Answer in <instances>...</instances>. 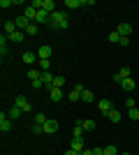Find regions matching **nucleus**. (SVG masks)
Returning a JSON list of instances; mask_svg holds the SVG:
<instances>
[{"instance_id":"1","label":"nucleus","mask_w":139,"mask_h":155,"mask_svg":"<svg viewBox=\"0 0 139 155\" xmlns=\"http://www.w3.org/2000/svg\"><path fill=\"white\" fill-rule=\"evenodd\" d=\"M49 26L56 28V30H65V28H67V14L56 9V12L51 14V19H49Z\"/></svg>"},{"instance_id":"2","label":"nucleus","mask_w":139,"mask_h":155,"mask_svg":"<svg viewBox=\"0 0 139 155\" xmlns=\"http://www.w3.org/2000/svg\"><path fill=\"white\" fill-rule=\"evenodd\" d=\"M84 91H86V88H84L81 84H77V86H74V91L67 95V100H70V102H79V100H81V93H84Z\"/></svg>"},{"instance_id":"3","label":"nucleus","mask_w":139,"mask_h":155,"mask_svg":"<svg viewBox=\"0 0 139 155\" xmlns=\"http://www.w3.org/2000/svg\"><path fill=\"white\" fill-rule=\"evenodd\" d=\"M14 104H16V107H19V109H21V111H23V114H28V111L33 109V104L28 102L26 97H16V100H14Z\"/></svg>"},{"instance_id":"4","label":"nucleus","mask_w":139,"mask_h":155,"mask_svg":"<svg viewBox=\"0 0 139 155\" xmlns=\"http://www.w3.org/2000/svg\"><path fill=\"white\" fill-rule=\"evenodd\" d=\"M44 134H53L56 130H58V120H53V118H46V123H44Z\"/></svg>"},{"instance_id":"5","label":"nucleus","mask_w":139,"mask_h":155,"mask_svg":"<svg viewBox=\"0 0 139 155\" xmlns=\"http://www.w3.org/2000/svg\"><path fill=\"white\" fill-rule=\"evenodd\" d=\"M51 46H46V44H42L40 46V49H37V58H40V60H49V58H51Z\"/></svg>"},{"instance_id":"6","label":"nucleus","mask_w":139,"mask_h":155,"mask_svg":"<svg viewBox=\"0 0 139 155\" xmlns=\"http://www.w3.org/2000/svg\"><path fill=\"white\" fill-rule=\"evenodd\" d=\"M116 32H118L121 37H130L132 35V26L130 23H121V26H116Z\"/></svg>"},{"instance_id":"7","label":"nucleus","mask_w":139,"mask_h":155,"mask_svg":"<svg viewBox=\"0 0 139 155\" xmlns=\"http://www.w3.org/2000/svg\"><path fill=\"white\" fill-rule=\"evenodd\" d=\"M49 19H51V14H46L44 9H40V12H37V19H35V23H42V26H49Z\"/></svg>"},{"instance_id":"8","label":"nucleus","mask_w":139,"mask_h":155,"mask_svg":"<svg viewBox=\"0 0 139 155\" xmlns=\"http://www.w3.org/2000/svg\"><path fill=\"white\" fill-rule=\"evenodd\" d=\"M37 12H40V9H35V7L30 5V7H26V9H23V16H26L28 21H33V23H35V19H37Z\"/></svg>"},{"instance_id":"9","label":"nucleus","mask_w":139,"mask_h":155,"mask_svg":"<svg viewBox=\"0 0 139 155\" xmlns=\"http://www.w3.org/2000/svg\"><path fill=\"white\" fill-rule=\"evenodd\" d=\"M14 23H16V28H19V30H23V32H26V28L30 26V23H33V21H28L26 16H23V14H21V16H19V19H16V21H14Z\"/></svg>"},{"instance_id":"10","label":"nucleus","mask_w":139,"mask_h":155,"mask_svg":"<svg viewBox=\"0 0 139 155\" xmlns=\"http://www.w3.org/2000/svg\"><path fill=\"white\" fill-rule=\"evenodd\" d=\"M0 130H2V132H9V130H12V120H9V116H5V114L0 116Z\"/></svg>"},{"instance_id":"11","label":"nucleus","mask_w":139,"mask_h":155,"mask_svg":"<svg viewBox=\"0 0 139 155\" xmlns=\"http://www.w3.org/2000/svg\"><path fill=\"white\" fill-rule=\"evenodd\" d=\"M121 86H123V91H125V93H132L137 84H134V79L130 77V79H123V81H121Z\"/></svg>"},{"instance_id":"12","label":"nucleus","mask_w":139,"mask_h":155,"mask_svg":"<svg viewBox=\"0 0 139 155\" xmlns=\"http://www.w3.org/2000/svg\"><path fill=\"white\" fill-rule=\"evenodd\" d=\"M49 97L53 102H60L63 100V88H49Z\"/></svg>"},{"instance_id":"13","label":"nucleus","mask_w":139,"mask_h":155,"mask_svg":"<svg viewBox=\"0 0 139 155\" xmlns=\"http://www.w3.org/2000/svg\"><path fill=\"white\" fill-rule=\"evenodd\" d=\"M114 109V104H111V100H100V111H102V114H109V111Z\"/></svg>"},{"instance_id":"14","label":"nucleus","mask_w":139,"mask_h":155,"mask_svg":"<svg viewBox=\"0 0 139 155\" xmlns=\"http://www.w3.org/2000/svg\"><path fill=\"white\" fill-rule=\"evenodd\" d=\"M116 74H118V77H121V81H123V79H130V77H132V70H130V67L125 65V67H121V70L116 72Z\"/></svg>"},{"instance_id":"15","label":"nucleus","mask_w":139,"mask_h":155,"mask_svg":"<svg viewBox=\"0 0 139 155\" xmlns=\"http://www.w3.org/2000/svg\"><path fill=\"white\" fill-rule=\"evenodd\" d=\"M107 118H109L111 123H121V111L118 109H111L109 114H107Z\"/></svg>"},{"instance_id":"16","label":"nucleus","mask_w":139,"mask_h":155,"mask_svg":"<svg viewBox=\"0 0 139 155\" xmlns=\"http://www.w3.org/2000/svg\"><path fill=\"white\" fill-rule=\"evenodd\" d=\"M70 148H72V150H77V153H81V150H84V139H72Z\"/></svg>"},{"instance_id":"17","label":"nucleus","mask_w":139,"mask_h":155,"mask_svg":"<svg viewBox=\"0 0 139 155\" xmlns=\"http://www.w3.org/2000/svg\"><path fill=\"white\" fill-rule=\"evenodd\" d=\"M81 127H84V132H93V130H95V120H91V118H88V120H81Z\"/></svg>"},{"instance_id":"18","label":"nucleus","mask_w":139,"mask_h":155,"mask_svg":"<svg viewBox=\"0 0 139 155\" xmlns=\"http://www.w3.org/2000/svg\"><path fill=\"white\" fill-rule=\"evenodd\" d=\"M84 5V0H65V7L67 9H79Z\"/></svg>"},{"instance_id":"19","label":"nucleus","mask_w":139,"mask_h":155,"mask_svg":"<svg viewBox=\"0 0 139 155\" xmlns=\"http://www.w3.org/2000/svg\"><path fill=\"white\" fill-rule=\"evenodd\" d=\"M9 42H14V44H21V42H23V30H16L14 35H9Z\"/></svg>"},{"instance_id":"20","label":"nucleus","mask_w":139,"mask_h":155,"mask_svg":"<svg viewBox=\"0 0 139 155\" xmlns=\"http://www.w3.org/2000/svg\"><path fill=\"white\" fill-rule=\"evenodd\" d=\"M28 79H30V84H33V81H40V79H42V72L40 70H28Z\"/></svg>"},{"instance_id":"21","label":"nucleus","mask_w":139,"mask_h":155,"mask_svg":"<svg viewBox=\"0 0 139 155\" xmlns=\"http://www.w3.org/2000/svg\"><path fill=\"white\" fill-rule=\"evenodd\" d=\"M21 114H23V111H21L16 104H12V109L7 111V116H9V118H21Z\"/></svg>"},{"instance_id":"22","label":"nucleus","mask_w":139,"mask_h":155,"mask_svg":"<svg viewBox=\"0 0 139 155\" xmlns=\"http://www.w3.org/2000/svg\"><path fill=\"white\" fill-rule=\"evenodd\" d=\"M35 60H37V53H30V51L23 53V63H26V65H33Z\"/></svg>"},{"instance_id":"23","label":"nucleus","mask_w":139,"mask_h":155,"mask_svg":"<svg viewBox=\"0 0 139 155\" xmlns=\"http://www.w3.org/2000/svg\"><path fill=\"white\" fill-rule=\"evenodd\" d=\"M93 100H95L93 91H84V93H81V102H93Z\"/></svg>"},{"instance_id":"24","label":"nucleus","mask_w":139,"mask_h":155,"mask_svg":"<svg viewBox=\"0 0 139 155\" xmlns=\"http://www.w3.org/2000/svg\"><path fill=\"white\" fill-rule=\"evenodd\" d=\"M72 137H74V139H84V127H81V125H77V127L72 130Z\"/></svg>"},{"instance_id":"25","label":"nucleus","mask_w":139,"mask_h":155,"mask_svg":"<svg viewBox=\"0 0 139 155\" xmlns=\"http://www.w3.org/2000/svg\"><path fill=\"white\" fill-rule=\"evenodd\" d=\"M127 118H132V120H139V109H137V107L127 109Z\"/></svg>"},{"instance_id":"26","label":"nucleus","mask_w":139,"mask_h":155,"mask_svg":"<svg viewBox=\"0 0 139 155\" xmlns=\"http://www.w3.org/2000/svg\"><path fill=\"white\" fill-rule=\"evenodd\" d=\"M63 86H65V77H60V74H58V77L53 79V88H63Z\"/></svg>"},{"instance_id":"27","label":"nucleus","mask_w":139,"mask_h":155,"mask_svg":"<svg viewBox=\"0 0 139 155\" xmlns=\"http://www.w3.org/2000/svg\"><path fill=\"white\" fill-rule=\"evenodd\" d=\"M44 123H46L44 114H35V125H42V127H44Z\"/></svg>"},{"instance_id":"28","label":"nucleus","mask_w":139,"mask_h":155,"mask_svg":"<svg viewBox=\"0 0 139 155\" xmlns=\"http://www.w3.org/2000/svg\"><path fill=\"white\" fill-rule=\"evenodd\" d=\"M51 67V60H40V72H49Z\"/></svg>"},{"instance_id":"29","label":"nucleus","mask_w":139,"mask_h":155,"mask_svg":"<svg viewBox=\"0 0 139 155\" xmlns=\"http://www.w3.org/2000/svg\"><path fill=\"white\" fill-rule=\"evenodd\" d=\"M109 42H114V44H118V42H121V35H118L116 30H114V32H109Z\"/></svg>"},{"instance_id":"30","label":"nucleus","mask_w":139,"mask_h":155,"mask_svg":"<svg viewBox=\"0 0 139 155\" xmlns=\"http://www.w3.org/2000/svg\"><path fill=\"white\" fill-rule=\"evenodd\" d=\"M26 35H37V23H30L26 28Z\"/></svg>"},{"instance_id":"31","label":"nucleus","mask_w":139,"mask_h":155,"mask_svg":"<svg viewBox=\"0 0 139 155\" xmlns=\"http://www.w3.org/2000/svg\"><path fill=\"white\" fill-rule=\"evenodd\" d=\"M104 155H118L116 153V146H104Z\"/></svg>"},{"instance_id":"32","label":"nucleus","mask_w":139,"mask_h":155,"mask_svg":"<svg viewBox=\"0 0 139 155\" xmlns=\"http://www.w3.org/2000/svg\"><path fill=\"white\" fill-rule=\"evenodd\" d=\"M33 132H35V134H42L44 130H42V125H33Z\"/></svg>"},{"instance_id":"33","label":"nucleus","mask_w":139,"mask_h":155,"mask_svg":"<svg viewBox=\"0 0 139 155\" xmlns=\"http://www.w3.org/2000/svg\"><path fill=\"white\" fill-rule=\"evenodd\" d=\"M118 44H121V46H127V44H130V37H121Z\"/></svg>"},{"instance_id":"34","label":"nucleus","mask_w":139,"mask_h":155,"mask_svg":"<svg viewBox=\"0 0 139 155\" xmlns=\"http://www.w3.org/2000/svg\"><path fill=\"white\" fill-rule=\"evenodd\" d=\"M9 5H12V0H0V7H5V9H7Z\"/></svg>"},{"instance_id":"35","label":"nucleus","mask_w":139,"mask_h":155,"mask_svg":"<svg viewBox=\"0 0 139 155\" xmlns=\"http://www.w3.org/2000/svg\"><path fill=\"white\" fill-rule=\"evenodd\" d=\"M33 7L35 9H42V0H33Z\"/></svg>"},{"instance_id":"36","label":"nucleus","mask_w":139,"mask_h":155,"mask_svg":"<svg viewBox=\"0 0 139 155\" xmlns=\"http://www.w3.org/2000/svg\"><path fill=\"white\" fill-rule=\"evenodd\" d=\"M93 155H104V148H93Z\"/></svg>"},{"instance_id":"37","label":"nucleus","mask_w":139,"mask_h":155,"mask_svg":"<svg viewBox=\"0 0 139 155\" xmlns=\"http://www.w3.org/2000/svg\"><path fill=\"white\" fill-rule=\"evenodd\" d=\"M65 155H81V153H77V150H72V148H67V150H65Z\"/></svg>"},{"instance_id":"38","label":"nucleus","mask_w":139,"mask_h":155,"mask_svg":"<svg viewBox=\"0 0 139 155\" xmlns=\"http://www.w3.org/2000/svg\"><path fill=\"white\" fill-rule=\"evenodd\" d=\"M81 155H93V148H84V150H81Z\"/></svg>"},{"instance_id":"39","label":"nucleus","mask_w":139,"mask_h":155,"mask_svg":"<svg viewBox=\"0 0 139 155\" xmlns=\"http://www.w3.org/2000/svg\"><path fill=\"white\" fill-rule=\"evenodd\" d=\"M123 155H130V153H123Z\"/></svg>"}]
</instances>
